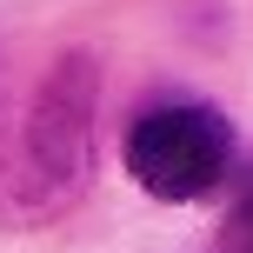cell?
I'll list each match as a JSON object with an SVG mask.
<instances>
[{
    "instance_id": "cell-1",
    "label": "cell",
    "mask_w": 253,
    "mask_h": 253,
    "mask_svg": "<svg viewBox=\"0 0 253 253\" xmlns=\"http://www.w3.org/2000/svg\"><path fill=\"white\" fill-rule=\"evenodd\" d=\"M93 100L100 74L93 53H67L47 67L40 93L27 100V120L13 147L0 153V213L7 220H53L87 193L93 180Z\"/></svg>"
},
{
    "instance_id": "cell-2",
    "label": "cell",
    "mask_w": 253,
    "mask_h": 253,
    "mask_svg": "<svg viewBox=\"0 0 253 253\" xmlns=\"http://www.w3.org/2000/svg\"><path fill=\"white\" fill-rule=\"evenodd\" d=\"M126 173L147 200L187 207L227 180L233 167V120L207 100H153L126 126Z\"/></svg>"
},
{
    "instance_id": "cell-3",
    "label": "cell",
    "mask_w": 253,
    "mask_h": 253,
    "mask_svg": "<svg viewBox=\"0 0 253 253\" xmlns=\"http://www.w3.org/2000/svg\"><path fill=\"white\" fill-rule=\"evenodd\" d=\"M220 253H253V193H240V207H233V220H227Z\"/></svg>"
}]
</instances>
